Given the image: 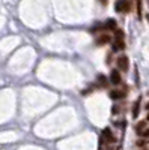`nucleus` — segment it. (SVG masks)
I'll use <instances>...</instances> for the list:
<instances>
[{"label": "nucleus", "instance_id": "obj_1", "mask_svg": "<svg viewBox=\"0 0 149 150\" xmlns=\"http://www.w3.org/2000/svg\"><path fill=\"white\" fill-rule=\"evenodd\" d=\"M131 8H133L131 0H116V3H115V9L119 14H128Z\"/></svg>", "mask_w": 149, "mask_h": 150}, {"label": "nucleus", "instance_id": "obj_2", "mask_svg": "<svg viewBox=\"0 0 149 150\" xmlns=\"http://www.w3.org/2000/svg\"><path fill=\"white\" fill-rule=\"evenodd\" d=\"M116 69H119L123 74L130 71V59H128V56H125V54L118 56V59H116Z\"/></svg>", "mask_w": 149, "mask_h": 150}, {"label": "nucleus", "instance_id": "obj_3", "mask_svg": "<svg viewBox=\"0 0 149 150\" xmlns=\"http://www.w3.org/2000/svg\"><path fill=\"white\" fill-rule=\"evenodd\" d=\"M113 42V38L110 36V33H98V36L95 38V45L96 47H104L107 44Z\"/></svg>", "mask_w": 149, "mask_h": 150}, {"label": "nucleus", "instance_id": "obj_4", "mask_svg": "<svg viewBox=\"0 0 149 150\" xmlns=\"http://www.w3.org/2000/svg\"><path fill=\"white\" fill-rule=\"evenodd\" d=\"M115 143L116 141V138H115V135H113V132L110 131V128H104L103 129V134H101V144L103 143Z\"/></svg>", "mask_w": 149, "mask_h": 150}, {"label": "nucleus", "instance_id": "obj_5", "mask_svg": "<svg viewBox=\"0 0 149 150\" xmlns=\"http://www.w3.org/2000/svg\"><path fill=\"white\" fill-rule=\"evenodd\" d=\"M108 81H110L111 84H115V86L120 84V81H122V75H120V71H119V69H111V71H110V77H108Z\"/></svg>", "mask_w": 149, "mask_h": 150}, {"label": "nucleus", "instance_id": "obj_6", "mask_svg": "<svg viewBox=\"0 0 149 150\" xmlns=\"http://www.w3.org/2000/svg\"><path fill=\"white\" fill-rule=\"evenodd\" d=\"M125 48V44H123V39L120 38H115L113 42H111V50L116 53V51H122V50Z\"/></svg>", "mask_w": 149, "mask_h": 150}, {"label": "nucleus", "instance_id": "obj_7", "mask_svg": "<svg viewBox=\"0 0 149 150\" xmlns=\"http://www.w3.org/2000/svg\"><path fill=\"white\" fill-rule=\"evenodd\" d=\"M108 98L113 99V101H119V99L125 98V92H122V90H119V89L110 90V92H108Z\"/></svg>", "mask_w": 149, "mask_h": 150}, {"label": "nucleus", "instance_id": "obj_8", "mask_svg": "<svg viewBox=\"0 0 149 150\" xmlns=\"http://www.w3.org/2000/svg\"><path fill=\"white\" fill-rule=\"evenodd\" d=\"M146 128H148V122H146V120H140V122L134 126V131H135V134L140 137V134H142Z\"/></svg>", "mask_w": 149, "mask_h": 150}, {"label": "nucleus", "instance_id": "obj_9", "mask_svg": "<svg viewBox=\"0 0 149 150\" xmlns=\"http://www.w3.org/2000/svg\"><path fill=\"white\" fill-rule=\"evenodd\" d=\"M140 105H142V98H139L137 101L134 102V105H133V117L134 119H137L139 114H140Z\"/></svg>", "mask_w": 149, "mask_h": 150}, {"label": "nucleus", "instance_id": "obj_10", "mask_svg": "<svg viewBox=\"0 0 149 150\" xmlns=\"http://www.w3.org/2000/svg\"><path fill=\"white\" fill-rule=\"evenodd\" d=\"M107 83H108V80H107V77H106V75L99 74L98 77H96V84H98V86H101V87H106V86H107Z\"/></svg>", "mask_w": 149, "mask_h": 150}, {"label": "nucleus", "instance_id": "obj_11", "mask_svg": "<svg viewBox=\"0 0 149 150\" xmlns=\"http://www.w3.org/2000/svg\"><path fill=\"white\" fill-rule=\"evenodd\" d=\"M146 144H148V140H146V138H143V137H142L140 140L135 141V146H137V147H145Z\"/></svg>", "mask_w": 149, "mask_h": 150}, {"label": "nucleus", "instance_id": "obj_12", "mask_svg": "<svg viewBox=\"0 0 149 150\" xmlns=\"http://www.w3.org/2000/svg\"><path fill=\"white\" fill-rule=\"evenodd\" d=\"M93 89H95V86H92V87H89V89H84V90L81 92V95H83V96H86V95H91V93L93 92Z\"/></svg>", "mask_w": 149, "mask_h": 150}, {"label": "nucleus", "instance_id": "obj_13", "mask_svg": "<svg viewBox=\"0 0 149 150\" xmlns=\"http://www.w3.org/2000/svg\"><path fill=\"white\" fill-rule=\"evenodd\" d=\"M140 137H143V138H146V140H149V128H146L142 134H140Z\"/></svg>", "mask_w": 149, "mask_h": 150}, {"label": "nucleus", "instance_id": "obj_14", "mask_svg": "<svg viewBox=\"0 0 149 150\" xmlns=\"http://www.w3.org/2000/svg\"><path fill=\"white\" fill-rule=\"evenodd\" d=\"M115 125H116V126H125V122H123V120L122 122H116Z\"/></svg>", "mask_w": 149, "mask_h": 150}, {"label": "nucleus", "instance_id": "obj_15", "mask_svg": "<svg viewBox=\"0 0 149 150\" xmlns=\"http://www.w3.org/2000/svg\"><path fill=\"white\" fill-rule=\"evenodd\" d=\"M111 111H113V114H118V111H119V107H113V110H111Z\"/></svg>", "mask_w": 149, "mask_h": 150}, {"label": "nucleus", "instance_id": "obj_16", "mask_svg": "<svg viewBox=\"0 0 149 150\" xmlns=\"http://www.w3.org/2000/svg\"><path fill=\"white\" fill-rule=\"evenodd\" d=\"M145 110H146V111H149V101L145 104Z\"/></svg>", "mask_w": 149, "mask_h": 150}, {"label": "nucleus", "instance_id": "obj_17", "mask_svg": "<svg viewBox=\"0 0 149 150\" xmlns=\"http://www.w3.org/2000/svg\"><path fill=\"white\" fill-rule=\"evenodd\" d=\"M146 122H149V111H148V114H146V119H145Z\"/></svg>", "mask_w": 149, "mask_h": 150}, {"label": "nucleus", "instance_id": "obj_18", "mask_svg": "<svg viewBox=\"0 0 149 150\" xmlns=\"http://www.w3.org/2000/svg\"><path fill=\"white\" fill-rule=\"evenodd\" d=\"M101 3H103V5H106V3H107V0H101Z\"/></svg>", "mask_w": 149, "mask_h": 150}]
</instances>
